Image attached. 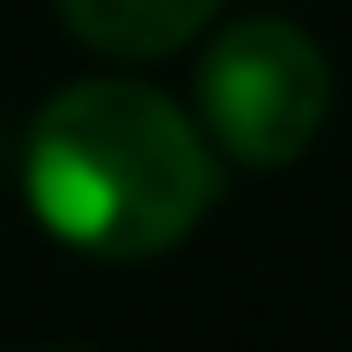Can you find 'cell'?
<instances>
[{
  "instance_id": "6da1fadb",
  "label": "cell",
  "mask_w": 352,
  "mask_h": 352,
  "mask_svg": "<svg viewBox=\"0 0 352 352\" xmlns=\"http://www.w3.org/2000/svg\"><path fill=\"white\" fill-rule=\"evenodd\" d=\"M213 191V147L140 81H81L30 125V198L44 228L88 257H154L184 242Z\"/></svg>"
},
{
  "instance_id": "3957f363",
  "label": "cell",
  "mask_w": 352,
  "mask_h": 352,
  "mask_svg": "<svg viewBox=\"0 0 352 352\" xmlns=\"http://www.w3.org/2000/svg\"><path fill=\"white\" fill-rule=\"evenodd\" d=\"M220 0H59L66 30L96 52H118V59H154V52H176L184 37H198L213 22Z\"/></svg>"
},
{
  "instance_id": "7a4b0ae2",
  "label": "cell",
  "mask_w": 352,
  "mask_h": 352,
  "mask_svg": "<svg viewBox=\"0 0 352 352\" xmlns=\"http://www.w3.org/2000/svg\"><path fill=\"white\" fill-rule=\"evenodd\" d=\"M198 103H206L213 140L235 162L272 169V162H294L316 140V125L330 110V66L308 30H294L279 15H250L206 52Z\"/></svg>"
}]
</instances>
